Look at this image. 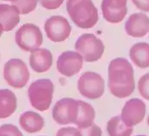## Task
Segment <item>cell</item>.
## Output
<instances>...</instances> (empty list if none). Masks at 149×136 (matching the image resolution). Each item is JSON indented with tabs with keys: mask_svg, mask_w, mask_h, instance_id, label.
Listing matches in <instances>:
<instances>
[{
	"mask_svg": "<svg viewBox=\"0 0 149 136\" xmlns=\"http://www.w3.org/2000/svg\"><path fill=\"white\" fill-rule=\"evenodd\" d=\"M132 2L140 10L149 12V0H132Z\"/></svg>",
	"mask_w": 149,
	"mask_h": 136,
	"instance_id": "cell-27",
	"label": "cell"
},
{
	"mask_svg": "<svg viewBox=\"0 0 149 136\" xmlns=\"http://www.w3.org/2000/svg\"><path fill=\"white\" fill-rule=\"evenodd\" d=\"M39 3L45 9L56 10L62 5L64 0H39Z\"/></svg>",
	"mask_w": 149,
	"mask_h": 136,
	"instance_id": "cell-26",
	"label": "cell"
},
{
	"mask_svg": "<svg viewBox=\"0 0 149 136\" xmlns=\"http://www.w3.org/2000/svg\"><path fill=\"white\" fill-rule=\"evenodd\" d=\"M52 54L51 51L45 48H38L33 51L29 59L31 68L38 73L47 72L52 67Z\"/></svg>",
	"mask_w": 149,
	"mask_h": 136,
	"instance_id": "cell-14",
	"label": "cell"
},
{
	"mask_svg": "<svg viewBox=\"0 0 149 136\" xmlns=\"http://www.w3.org/2000/svg\"><path fill=\"white\" fill-rule=\"evenodd\" d=\"M56 136H83L80 129L76 128H62L58 132Z\"/></svg>",
	"mask_w": 149,
	"mask_h": 136,
	"instance_id": "cell-24",
	"label": "cell"
},
{
	"mask_svg": "<svg viewBox=\"0 0 149 136\" xmlns=\"http://www.w3.org/2000/svg\"><path fill=\"white\" fill-rule=\"evenodd\" d=\"M137 136H146V135H137Z\"/></svg>",
	"mask_w": 149,
	"mask_h": 136,
	"instance_id": "cell-31",
	"label": "cell"
},
{
	"mask_svg": "<svg viewBox=\"0 0 149 136\" xmlns=\"http://www.w3.org/2000/svg\"><path fill=\"white\" fill-rule=\"evenodd\" d=\"M78 90L79 93L86 99H100L105 93L104 79L97 73L86 72L78 80Z\"/></svg>",
	"mask_w": 149,
	"mask_h": 136,
	"instance_id": "cell-7",
	"label": "cell"
},
{
	"mask_svg": "<svg viewBox=\"0 0 149 136\" xmlns=\"http://www.w3.org/2000/svg\"><path fill=\"white\" fill-rule=\"evenodd\" d=\"M45 31L47 38L52 42H63L66 40L72 32V26L63 16H52L45 23Z\"/></svg>",
	"mask_w": 149,
	"mask_h": 136,
	"instance_id": "cell-9",
	"label": "cell"
},
{
	"mask_svg": "<svg viewBox=\"0 0 149 136\" xmlns=\"http://www.w3.org/2000/svg\"><path fill=\"white\" fill-rule=\"evenodd\" d=\"M66 10L72 21L81 29H90L99 21V12L93 0H67Z\"/></svg>",
	"mask_w": 149,
	"mask_h": 136,
	"instance_id": "cell-2",
	"label": "cell"
},
{
	"mask_svg": "<svg viewBox=\"0 0 149 136\" xmlns=\"http://www.w3.org/2000/svg\"><path fill=\"white\" fill-rule=\"evenodd\" d=\"M129 57L139 68L145 69L149 67V44L145 42L134 44L130 48Z\"/></svg>",
	"mask_w": 149,
	"mask_h": 136,
	"instance_id": "cell-17",
	"label": "cell"
},
{
	"mask_svg": "<svg viewBox=\"0 0 149 136\" xmlns=\"http://www.w3.org/2000/svg\"><path fill=\"white\" fill-rule=\"evenodd\" d=\"M138 90L143 99L149 100V73L141 77L138 82Z\"/></svg>",
	"mask_w": 149,
	"mask_h": 136,
	"instance_id": "cell-22",
	"label": "cell"
},
{
	"mask_svg": "<svg viewBox=\"0 0 149 136\" xmlns=\"http://www.w3.org/2000/svg\"><path fill=\"white\" fill-rule=\"evenodd\" d=\"M79 114V101L72 98H63L52 108V118L59 125L74 124Z\"/></svg>",
	"mask_w": 149,
	"mask_h": 136,
	"instance_id": "cell-8",
	"label": "cell"
},
{
	"mask_svg": "<svg viewBox=\"0 0 149 136\" xmlns=\"http://www.w3.org/2000/svg\"><path fill=\"white\" fill-rule=\"evenodd\" d=\"M78 101L79 114L74 124L79 129H85L93 124L95 120V110L89 103L82 100Z\"/></svg>",
	"mask_w": 149,
	"mask_h": 136,
	"instance_id": "cell-19",
	"label": "cell"
},
{
	"mask_svg": "<svg viewBox=\"0 0 149 136\" xmlns=\"http://www.w3.org/2000/svg\"><path fill=\"white\" fill-rule=\"evenodd\" d=\"M146 115V104L141 99H131L122 108L120 118L129 127L140 124Z\"/></svg>",
	"mask_w": 149,
	"mask_h": 136,
	"instance_id": "cell-11",
	"label": "cell"
},
{
	"mask_svg": "<svg viewBox=\"0 0 149 136\" xmlns=\"http://www.w3.org/2000/svg\"><path fill=\"white\" fill-rule=\"evenodd\" d=\"M20 12L13 4H0V24L4 31H12L19 23Z\"/></svg>",
	"mask_w": 149,
	"mask_h": 136,
	"instance_id": "cell-15",
	"label": "cell"
},
{
	"mask_svg": "<svg viewBox=\"0 0 149 136\" xmlns=\"http://www.w3.org/2000/svg\"><path fill=\"white\" fill-rule=\"evenodd\" d=\"M108 87L111 93L119 99L127 98L134 93L135 89L134 72L127 59L116 58L110 62Z\"/></svg>",
	"mask_w": 149,
	"mask_h": 136,
	"instance_id": "cell-1",
	"label": "cell"
},
{
	"mask_svg": "<svg viewBox=\"0 0 149 136\" xmlns=\"http://www.w3.org/2000/svg\"><path fill=\"white\" fill-rule=\"evenodd\" d=\"M101 10L108 23H120L127 13V0H102Z\"/></svg>",
	"mask_w": 149,
	"mask_h": 136,
	"instance_id": "cell-12",
	"label": "cell"
},
{
	"mask_svg": "<svg viewBox=\"0 0 149 136\" xmlns=\"http://www.w3.org/2000/svg\"><path fill=\"white\" fill-rule=\"evenodd\" d=\"M3 31H4V30H3V25L0 24V37L2 36V34H3Z\"/></svg>",
	"mask_w": 149,
	"mask_h": 136,
	"instance_id": "cell-28",
	"label": "cell"
},
{
	"mask_svg": "<svg viewBox=\"0 0 149 136\" xmlns=\"http://www.w3.org/2000/svg\"><path fill=\"white\" fill-rule=\"evenodd\" d=\"M125 31L133 38H142L149 32V17L143 12L132 14L125 24Z\"/></svg>",
	"mask_w": 149,
	"mask_h": 136,
	"instance_id": "cell-13",
	"label": "cell"
},
{
	"mask_svg": "<svg viewBox=\"0 0 149 136\" xmlns=\"http://www.w3.org/2000/svg\"><path fill=\"white\" fill-rule=\"evenodd\" d=\"M38 0H16L11 3L19 10L21 15H25L32 12L38 5Z\"/></svg>",
	"mask_w": 149,
	"mask_h": 136,
	"instance_id": "cell-21",
	"label": "cell"
},
{
	"mask_svg": "<svg viewBox=\"0 0 149 136\" xmlns=\"http://www.w3.org/2000/svg\"><path fill=\"white\" fill-rule=\"evenodd\" d=\"M84 59L78 52L66 51L62 52L57 60L58 72L65 77H72L79 73L83 67Z\"/></svg>",
	"mask_w": 149,
	"mask_h": 136,
	"instance_id": "cell-10",
	"label": "cell"
},
{
	"mask_svg": "<svg viewBox=\"0 0 149 136\" xmlns=\"http://www.w3.org/2000/svg\"><path fill=\"white\" fill-rule=\"evenodd\" d=\"M19 125L25 132L35 134L44 128L45 120L39 114L32 111H26L20 115Z\"/></svg>",
	"mask_w": 149,
	"mask_h": 136,
	"instance_id": "cell-16",
	"label": "cell"
},
{
	"mask_svg": "<svg viewBox=\"0 0 149 136\" xmlns=\"http://www.w3.org/2000/svg\"><path fill=\"white\" fill-rule=\"evenodd\" d=\"M15 41L21 50L32 52L42 45L43 34L34 24H24L16 31Z\"/></svg>",
	"mask_w": 149,
	"mask_h": 136,
	"instance_id": "cell-6",
	"label": "cell"
},
{
	"mask_svg": "<svg viewBox=\"0 0 149 136\" xmlns=\"http://www.w3.org/2000/svg\"><path fill=\"white\" fill-rule=\"evenodd\" d=\"M148 126H149V115H148Z\"/></svg>",
	"mask_w": 149,
	"mask_h": 136,
	"instance_id": "cell-30",
	"label": "cell"
},
{
	"mask_svg": "<svg viewBox=\"0 0 149 136\" xmlns=\"http://www.w3.org/2000/svg\"><path fill=\"white\" fill-rule=\"evenodd\" d=\"M17 100L14 93L9 89H0V119L11 116L17 110Z\"/></svg>",
	"mask_w": 149,
	"mask_h": 136,
	"instance_id": "cell-18",
	"label": "cell"
},
{
	"mask_svg": "<svg viewBox=\"0 0 149 136\" xmlns=\"http://www.w3.org/2000/svg\"><path fill=\"white\" fill-rule=\"evenodd\" d=\"M3 1H9V2H10V3H13V2H15L16 0H3Z\"/></svg>",
	"mask_w": 149,
	"mask_h": 136,
	"instance_id": "cell-29",
	"label": "cell"
},
{
	"mask_svg": "<svg viewBox=\"0 0 149 136\" xmlns=\"http://www.w3.org/2000/svg\"><path fill=\"white\" fill-rule=\"evenodd\" d=\"M75 50L86 62H96L101 59L105 45L101 39L92 33H85L79 37L75 43Z\"/></svg>",
	"mask_w": 149,
	"mask_h": 136,
	"instance_id": "cell-4",
	"label": "cell"
},
{
	"mask_svg": "<svg viewBox=\"0 0 149 136\" xmlns=\"http://www.w3.org/2000/svg\"><path fill=\"white\" fill-rule=\"evenodd\" d=\"M54 85L49 79H39L33 81L28 88V98L32 107L44 112L52 105Z\"/></svg>",
	"mask_w": 149,
	"mask_h": 136,
	"instance_id": "cell-3",
	"label": "cell"
},
{
	"mask_svg": "<svg viewBox=\"0 0 149 136\" xmlns=\"http://www.w3.org/2000/svg\"><path fill=\"white\" fill-rule=\"evenodd\" d=\"M107 130L109 136H131L133 134V127L127 126L120 116L111 118L107 124Z\"/></svg>",
	"mask_w": 149,
	"mask_h": 136,
	"instance_id": "cell-20",
	"label": "cell"
},
{
	"mask_svg": "<svg viewBox=\"0 0 149 136\" xmlns=\"http://www.w3.org/2000/svg\"><path fill=\"white\" fill-rule=\"evenodd\" d=\"M0 136H23V134L16 126L4 124L0 126Z\"/></svg>",
	"mask_w": 149,
	"mask_h": 136,
	"instance_id": "cell-23",
	"label": "cell"
},
{
	"mask_svg": "<svg viewBox=\"0 0 149 136\" xmlns=\"http://www.w3.org/2000/svg\"><path fill=\"white\" fill-rule=\"evenodd\" d=\"M3 79L11 87H24L30 80V72L26 64L20 59H10L3 66Z\"/></svg>",
	"mask_w": 149,
	"mask_h": 136,
	"instance_id": "cell-5",
	"label": "cell"
},
{
	"mask_svg": "<svg viewBox=\"0 0 149 136\" xmlns=\"http://www.w3.org/2000/svg\"><path fill=\"white\" fill-rule=\"evenodd\" d=\"M80 131L83 136H102V131L100 128L94 123L85 129H80Z\"/></svg>",
	"mask_w": 149,
	"mask_h": 136,
	"instance_id": "cell-25",
	"label": "cell"
}]
</instances>
